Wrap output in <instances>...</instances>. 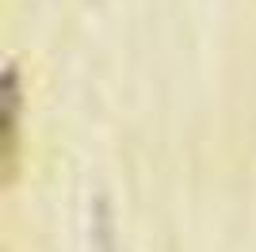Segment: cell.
Wrapping results in <instances>:
<instances>
[{"mask_svg":"<svg viewBox=\"0 0 256 252\" xmlns=\"http://www.w3.org/2000/svg\"><path fill=\"white\" fill-rule=\"evenodd\" d=\"M0 184L12 188L20 180V153H23V84L20 69L8 65L0 84Z\"/></svg>","mask_w":256,"mask_h":252,"instance_id":"obj_1","label":"cell"}]
</instances>
